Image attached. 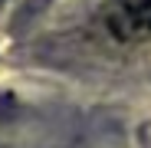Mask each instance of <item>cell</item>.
Segmentation results:
<instances>
[{
  "label": "cell",
  "instance_id": "6da1fadb",
  "mask_svg": "<svg viewBox=\"0 0 151 148\" xmlns=\"http://www.w3.org/2000/svg\"><path fill=\"white\" fill-rule=\"evenodd\" d=\"M105 27L118 43L151 40V0H112L105 7Z\"/></svg>",
  "mask_w": 151,
  "mask_h": 148
},
{
  "label": "cell",
  "instance_id": "7a4b0ae2",
  "mask_svg": "<svg viewBox=\"0 0 151 148\" xmlns=\"http://www.w3.org/2000/svg\"><path fill=\"white\" fill-rule=\"evenodd\" d=\"M0 4H4V0H0Z\"/></svg>",
  "mask_w": 151,
  "mask_h": 148
}]
</instances>
